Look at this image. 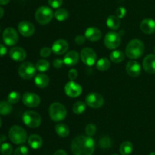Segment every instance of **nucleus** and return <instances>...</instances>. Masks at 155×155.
I'll return each mask as SVG.
<instances>
[{"label":"nucleus","instance_id":"obj_1","mask_svg":"<svg viewBox=\"0 0 155 155\" xmlns=\"http://www.w3.org/2000/svg\"><path fill=\"white\" fill-rule=\"evenodd\" d=\"M71 151L74 155H92L95 142L90 136H77L72 141Z\"/></svg>","mask_w":155,"mask_h":155},{"label":"nucleus","instance_id":"obj_2","mask_svg":"<svg viewBox=\"0 0 155 155\" xmlns=\"http://www.w3.org/2000/svg\"><path fill=\"white\" fill-rule=\"evenodd\" d=\"M145 52V45L137 39L130 41L126 48V54L131 59H137Z\"/></svg>","mask_w":155,"mask_h":155},{"label":"nucleus","instance_id":"obj_3","mask_svg":"<svg viewBox=\"0 0 155 155\" xmlns=\"http://www.w3.org/2000/svg\"><path fill=\"white\" fill-rule=\"evenodd\" d=\"M8 138L12 143L15 145H21L27 141V132L22 127L15 125L9 130Z\"/></svg>","mask_w":155,"mask_h":155},{"label":"nucleus","instance_id":"obj_4","mask_svg":"<svg viewBox=\"0 0 155 155\" xmlns=\"http://www.w3.org/2000/svg\"><path fill=\"white\" fill-rule=\"evenodd\" d=\"M49 115L51 119L54 122H60L65 119L67 110L64 105L59 102H54L49 107Z\"/></svg>","mask_w":155,"mask_h":155},{"label":"nucleus","instance_id":"obj_5","mask_svg":"<svg viewBox=\"0 0 155 155\" xmlns=\"http://www.w3.org/2000/svg\"><path fill=\"white\" fill-rule=\"evenodd\" d=\"M54 14L48 6H41L35 13V18L39 24L45 25L51 22Z\"/></svg>","mask_w":155,"mask_h":155},{"label":"nucleus","instance_id":"obj_6","mask_svg":"<svg viewBox=\"0 0 155 155\" xmlns=\"http://www.w3.org/2000/svg\"><path fill=\"white\" fill-rule=\"evenodd\" d=\"M23 121L24 124L30 128H36L40 126L42 118L37 112L27 110L23 114Z\"/></svg>","mask_w":155,"mask_h":155},{"label":"nucleus","instance_id":"obj_7","mask_svg":"<svg viewBox=\"0 0 155 155\" xmlns=\"http://www.w3.org/2000/svg\"><path fill=\"white\" fill-rule=\"evenodd\" d=\"M36 66L31 62H24L18 68V74L24 80L32 79L36 75Z\"/></svg>","mask_w":155,"mask_h":155},{"label":"nucleus","instance_id":"obj_8","mask_svg":"<svg viewBox=\"0 0 155 155\" xmlns=\"http://www.w3.org/2000/svg\"><path fill=\"white\" fill-rule=\"evenodd\" d=\"M104 42L105 46L108 49H115L120 45V35L119 33H116V32H109L104 36Z\"/></svg>","mask_w":155,"mask_h":155},{"label":"nucleus","instance_id":"obj_9","mask_svg":"<svg viewBox=\"0 0 155 155\" xmlns=\"http://www.w3.org/2000/svg\"><path fill=\"white\" fill-rule=\"evenodd\" d=\"M80 58L86 65L92 66L96 62V53L92 48H84L82 49L81 52H80Z\"/></svg>","mask_w":155,"mask_h":155},{"label":"nucleus","instance_id":"obj_10","mask_svg":"<svg viewBox=\"0 0 155 155\" xmlns=\"http://www.w3.org/2000/svg\"><path fill=\"white\" fill-rule=\"evenodd\" d=\"M86 102L88 106L94 109L100 108L104 104V99L102 95L97 92L89 93L86 98Z\"/></svg>","mask_w":155,"mask_h":155},{"label":"nucleus","instance_id":"obj_11","mask_svg":"<svg viewBox=\"0 0 155 155\" xmlns=\"http://www.w3.org/2000/svg\"><path fill=\"white\" fill-rule=\"evenodd\" d=\"M2 39L6 45L12 46L18 42L19 37H18V33L15 29L12 27H8L3 31Z\"/></svg>","mask_w":155,"mask_h":155},{"label":"nucleus","instance_id":"obj_12","mask_svg":"<svg viewBox=\"0 0 155 155\" xmlns=\"http://www.w3.org/2000/svg\"><path fill=\"white\" fill-rule=\"evenodd\" d=\"M64 92L71 98H77L82 93V87L80 84L71 80L64 86Z\"/></svg>","mask_w":155,"mask_h":155},{"label":"nucleus","instance_id":"obj_13","mask_svg":"<svg viewBox=\"0 0 155 155\" xmlns=\"http://www.w3.org/2000/svg\"><path fill=\"white\" fill-rule=\"evenodd\" d=\"M24 104L29 107H36L40 104V98L39 95L33 92H25L22 97Z\"/></svg>","mask_w":155,"mask_h":155},{"label":"nucleus","instance_id":"obj_14","mask_svg":"<svg viewBox=\"0 0 155 155\" xmlns=\"http://www.w3.org/2000/svg\"><path fill=\"white\" fill-rule=\"evenodd\" d=\"M18 31L22 36L30 37L34 34L35 27L30 21H21L18 24Z\"/></svg>","mask_w":155,"mask_h":155},{"label":"nucleus","instance_id":"obj_15","mask_svg":"<svg viewBox=\"0 0 155 155\" xmlns=\"http://www.w3.org/2000/svg\"><path fill=\"white\" fill-rule=\"evenodd\" d=\"M68 48H69L68 42L64 39H60L56 40L52 44L51 50L55 54L61 55V54H64V53H66L68 50Z\"/></svg>","mask_w":155,"mask_h":155},{"label":"nucleus","instance_id":"obj_16","mask_svg":"<svg viewBox=\"0 0 155 155\" xmlns=\"http://www.w3.org/2000/svg\"><path fill=\"white\" fill-rule=\"evenodd\" d=\"M126 71L132 77H139L142 72L140 64L136 61H130L126 66Z\"/></svg>","mask_w":155,"mask_h":155},{"label":"nucleus","instance_id":"obj_17","mask_svg":"<svg viewBox=\"0 0 155 155\" xmlns=\"http://www.w3.org/2000/svg\"><path fill=\"white\" fill-rule=\"evenodd\" d=\"M9 56L15 61H22L27 57V53L21 47H13L9 51Z\"/></svg>","mask_w":155,"mask_h":155},{"label":"nucleus","instance_id":"obj_18","mask_svg":"<svg viewBox=\"0 0 155 155\" xmlns=\"http://www.w3.org/2000/svg\"><path fill=\"white\" fill-rule=\"evenodd\" d=\"M142 66L144 70L148 74H155V55L154 54H148L142 62Z\"/></svg>","mask_w":155,"mask_h":155},{"label":"nucleus","instance_id":"obj_19","mask_svg":"<svg viewBox=\"0 0 155 155\" xmlns=\"http://www.w3.org/2000/svg\"><path fill=\"white\" fill-rule=\"evenodd\" d=\"M140 28L145 34H152L155 33V21L151 18H146L141 22Z\"/></svg>","mask_w":155,"mask_h":155},{"label":"nucleus","instance_id":"obj_20","mask_svg":"<svg viewBox=\"0 0 155 155\" xmlns=\"http://www.w3.org/2000/svg\"><path fill=\"white\" fill-rule=\"evenodd\" d=\"M85 36L91 42H97L101 37V32L97 27H89L85 32Z\"/></svg>","mask_w":155,"mask_h":155},{"label":"nucleus","instance_id":"obj_21","mask_svg":"<svg viewBox=\"0 0 155 155\" xmlns=\"http://www.w3.org/2000/svg\"><path fill=\"white\" fill-rule=\"evenodd\" d=\"M80 56L77 51H70L64 57V63L69 67L74 66L77 64L79 61Z\"/></svg>","mask_w":155,"mask_h":155},{"label":"nucleus","instance_id":"obj_22","mask_svg":"<svg viewBox=\"0 0 155 155\" xmlns=\"http://www.w3.org/2000/svg\"><path fill=\"white\" fill-rule=\"evenodd\" d=\"M35 84L39 88H42V89H44V88L47 87L49 84V78H48V76L46 74H37V75L35 77L34 79Z\"/></svg>","mask_w":155,"mask_h":155},{"label":"nucleus","instance_id":"obj_23","mask_svg":"<svg viewBox=\"0 0 155 155\" xmlns=\"http://www.w3.org/2000/svg\"><path fill=\"white\" fill-rule=\"evenodd\" d=\"M28 144L33 149H39L42 145V139L39 135L33 134L28 138Z\"/></svg>","mask_w":155,"mask_h":155},{"label":"nucleus","instance_id":"obj_24","mask_svg":"<svg viewBox=\"0 0 155 155\" xmlns=\"http://www.w3.org/2000/svg\"><path fill=\"white\" fill-rule=\"evenodd\" d=\"M106 24L110 30H117L119 29L120 26V20L116 15H110L107 18Z\"/></svg>","mask_w":155,"mask_h":155},{"label":"nucleus","instance_id":"obj_25","mask_svg":"<svg viewBox=\"0 0 155 155\" xmlns=\"http://www.w3.org/2000/svg\"><path fill=\"white\" fill-rule=\"evenodd\" d=\"M55 132L60 137L66 138L68 137L70 133L69 127L64 124H58L55 126Z\"/></svg>","mask_w":155,"mask_h":155},{"label":"nucleus","instance_id":"obj_26","mask_svg":"<svg viewBox=\"0 0 155 155\" xmlns=\"http://www.w3.org/2000/svg\"><path fill=\"white\" fill-rule=\"evenodd\" d=\"M110 59L115 64L120 63L125 59V54L120 50H114L110 54Z\"/></svg>","mask_w":155,"mask_h":155},{"label":"nucleus","instance_id":"obj_27","mask_svg":"<svg viewBox=\"0 0 155 155\" xmlns=\"http://www.w3.org/2000/svg\"><path fill=\"white\" fill-rule=\"evenodd\" d=\"M96 68L100 71H106L110 68V61L107 58H101L97 61Z\"/></svg>","mask_w":155,"mask_h":155},{"label":"nucleus","instance_id":"obj_28","mask_svg":"<svg viewBox=\"0 0 155 155\" xmlns=\"http://www.w3.org/2000/svg\"><path fill=\"white\" fill-rule=\"evenodd\" d=\"M133 151V145L130 142H124L120 147V152L122 155H130Z\"/></svg>","mask_w":155,"mask_h":155},{"label":"nucleus","instance_id":"obj_29","mask_svg":"<svg viewBox=\"0 0 155 155\" xmlns=\"http://www.w3.org/2000/svg\"><path fill=\"white\" fill-rule=\"evenodd\" d=\"M12 107L9 101H0V114L5 116L8 115L12 112Z\"/></svg>","mask_w":155,"mask_h":155},{"label":"nucleus","instance_id":"obj_30","mask_svg":"<svg viewBox=\"0 0 155 155\" xmlns=\"http://www.w3.org/2000/svg\"><path fill=\"white\" fill-rule=\"evenodd\" d=\"M50 64L49 62L45 59H40L38 61L36 64V68L38 71L39 72H46L48 69H49Z\"/></svg>","mask_w":155,"mask_h":155},{"label":"nucleus","instance_id":"obj_31","mask_svg":"<svg viewBox=\"0 0 155 155\" xmlns=\"http://www.w3.org/2000/svg\"><path fill=\"white\" fill-rule=\"evenodd\" d=\"M69 17V13L65 8H58L54 12V18L59 21H64Z\"/></svg>","mask_w":155,"mask_h":155},{"label":"nucleus","instance_id":"obj_32","mask_svg":"<svg viewBox=\"0 0 155 155\" xmlns=\"http://www.w3.org/2000/svg\"><path fill=\"white\" fill-rule=\"evenodd\" d=\"M86 104L83 101H77L73 106V112L75 114H81L86 110Z\"/></svg>","mask_w":155,"mask_h":155},{"label":"nucleus","instance_id":"obj_33","mask_svg":"<svg viewBox=\"0 0 155 155\" xmlns=\"http://www.w3.org/2000/svg\"><path fill=\"white\" fill-rule=\"evenodd\" d=\"M0 152L2 155H11L13 152V148L8 143H3L0 147Z\"/></svg>","mask_w":155,"mask_h":155},{"label":"nucleus","instance_id":"obj_34","mask_svg":"<svg viewBox=\"0 0 155 155\" xmlns=\"http://www.w3.org/2000/svg\"><path fill=\"white\" fill-rule=\"evenodd\" d=\"M21 98V94L18 92H12L8 96V101L11 104H16Z\"/></svg>","mask_w":155,"mask_h":155},{"label":"nucleus","instance_id":"obj_35","mask_svg":"<svg viewBox=\"0 0 155 155\" xmlns=\"http://www.w3.org/2000/svg\"><path fill=\"white\" fill-rule=\"evenodd\" d=\"M99 145L101 148H104V149H107V148H109L111 147L112 142L110 138L107 137V136H104V137L101 138L100 139Z\"/></svg>","mask_w":155,"mask_h":155},{"label":"nucleus","instance_id":"obj_36","mask_svg":"<svg viewBox=\"0 0 155 155\" xmlns=\"http://www.w3.org/2000/svg\"><path fill=\"white\" fill-rule=\"evenodd\" d=\"M96 126L93 124H89L86 127V133L88 136H92L96 133Z\"/></svg>","mask_w":155,"mask_h":155},{"label":"nucleus","instance_id":"obj_37","mask_svg":"<svg viewBox=\"0 0 155 155\" xmlns=\"http://www.w3.org/2000/svg\"><path fill=\"white\" fill-rule=\"evenodd\" d=\"M28 148L26 146H20L15 150L14 155H28Z\"/></svg>","mask_w":155,"mask_h":155},{"label":"nucleus","instance_id":"obj_38","mask_svg":"<svg viewBox=\"0 0 155 155\" xmlns=\"http://www.w3.org/2000/svg\"><path fill=\"white\" fill-rule=\"evenodd\" d=\"M48 3L53 8H58L61 6L63 0H48Z\"/></svg>","mask_w":155,"mask_h":155},{"label":"nucleus","instance_id":"obj_39","mask_svg":"<svg viewBox=\"0 0 155 155\" xmlns=\"http://www.w3.org/2000/svg\"><path fill=\"white\" fill-rule=\"evenodd\" d=\"M115 13H116V16H117L120 19V18H123L125 17L126 14H127V10H126L125 8L119 7L116 9Z\"/></svg>","mask_w":155,"mask_h":155},{"label":"nucleus","instance_id":"obj_40","mask_svg":"<svg viewBox=\"0 0 155 155\" xmlns=\"http://www.w3.org/2000/svg\"><path fill=\"white\" fill-rule=\"evenodd\" d=\"M51 51H52V50L48 48V47H43L40 50V56L43 58L48 57L51 54Z\"/></svg>","mask_w":155,"mask_h":155},{"label":"nucleus","instance_id":"obj_41","mask_svg":"<svg viewBox=\"0 0 155 155\" xmlns=\"http://www.w3.org/2000/svg\"><path fill=\"white\" fill-rule=\"evenodd\" d=\"M78 77V72L76 69H71L70 70L69 72H68V77L72 81H74Z\"/></svg>","mask_w":155,"mask_h":155},{"label":"nucleus","instance_id":"obj_42","mask_svg":"<svg viewBox=\"0 0 155 155\" xmlns=\"http://www.w3.org/2000/svg\"><path fill=\"white\" fill-rule=\"evenodd\" d=\"M86 36H83V35H79L75 38V42L78 45H83L86 42Z\"/></svg>","mask_w":155,"mask_h":155},{"label":"nucleus","instance_id":"obj_43","mask_svg":"<svg viewBox=\"0 0 155 155\" xmlns=\"http://www.w3.org/2000/svg\"><path fill=\"white\" fill-rule=\"evenodd\" d=\"M64 61L61 60V59L59 58H56L53 61V66L55 68H62L64 64Z\"/></svg>","mask_w":155,"mask_h":155},{"label":"nucleus","instance_id":"obj_44","mask_svg":"<svg viewBox=\"0 0 155 155\" xmlns=\"http://www.w3.org/2000/svg\"><path fill=\"white\" fill-rule=\"evenodd\" d=\"M7 53V48L2 44H0V56L5 55Z\"/></svg>","mask_w":155,"mask_h":155},{"label":"nucleus","instance_id":"obj_45","mask_svg":"<svg viewBox=\"0 0 155 155\" xmlns=\"http://www.w3.org/2000/svg\"><path fill=\"white\" fill-rule=\"evenodd\" d=\"M54 155H68L67 153L65 152L64 150H58L57 151H55Z\"/></svg>","mask_w":155,"mask_h":155},{"label":"nucleus","instance_id":"obj_46","mask_svg":"<svg viewBox=\"0 0 155 155\" xmlns=\"http://www.w3.org/2000/svg\"><path fill=\"white\" fill-rule=\"evenodd\" d=\"M10 2V0H0V5H5Z\"/></svg>","mask_w":155,"mask_h":155},{"label":"nucleus","instance_id":"obj_47","mask_svg":"<svg viewBox=\"0 0 155 155\" xmlns=\"http://www.w3.org/2000/svg\"><path fill=\"white\" fill-rule=\"evenodd\" d=\"M3 15H4V9L2 7H0V19L2 18Z\"/></svg>","mask_w":155,"mask_h":155},{"label":"nucleus","instance_id":"obj_48","mask_svg":"<svg viewBox=\"0 0 155 155\" xmlns=\"http://www.w3.org/2000/svg\"><path fill=\"white\" fill-rule=\"evenodd\" d=\"M149 155H155V152H151Z\"/></svg>","mask_w":155,"mask_h":155},{"label":"nucleus","instance_id":"obj_49","mask_svg":"<svg viewBox=\"0 0 155 155\" xmlns=\"http://www.w3.org/2000/svg\"><path fill=\"white\" fill-rule=\"evenodd\" d=\"M1 126H2V120L1 118H0V127H1Z\"/></svg>","mask_w":155,"mask_h":155},{"label":"nucleus","instance_id":"obj_50","mask_svg":"<svg viewBox=\"0 0 155 155\" xmlns=\"http://www.w3.org/2000/svg\"><path fill=\"white\" fill-rule=\"evenodd\" d=\"M154 53H155V47H154Z\"/></svg>","mask_w":155,"mask_h":155},{"label":"nucleus","instance_id":"obj_51","mask_svg":"<svg viewBox=\"0 0 155 155\" xmlns=\"http://www.w3.org/2000/svg\"><path fill=\"white\" fill-rule=\"evenodd\" d=\"M112 155H118V154H112Z\"/></svg>","mask_w":155,"mask_h":155},{"label":"nucleus","instance_id":"obj_52","mask_svg":"<svg viewBox=\"0 0 155 155\" xmlns=\"http://www.w3.org/2000/svg\"><path fill=\"white\" fill-rule=\"evenodd\" d=\"M0 32H1V29H0Z\"/></svg>","mask_w":155,"mask_h":155}]
</instances>
